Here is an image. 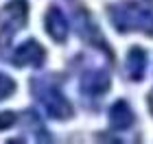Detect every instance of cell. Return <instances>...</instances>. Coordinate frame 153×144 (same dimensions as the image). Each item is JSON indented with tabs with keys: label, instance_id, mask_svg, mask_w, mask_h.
I'll list each match as a JSON object with an SVG mask.
<instances>
[{
	"label": "cell",
	"instance_id": "cell-1",
	"mask_svg": "<svg viewBox=\"0 0 153 144\" xmlns=\"http://www.w3.org/2000/svg\"><path fill=\"white\" fill-rule=\"evenodd\" d=\"M109 18L118 31H140L151 22V9L142 2H120L109 9Z\"/></svg>",
	"mask_w": 153,
	"mask_h": 144
},
{
	"label": "cell",
	"instance_id": "cell-2",
	"mask_svg": "<svg viewBox=\"0 0 153 144\" xmlns=\"http://www.w3.org/2000/svg\"><path fill=\"white\" fill-rule=\"evenodd\" d=\"M37 100L44 107V112L55 120H68L72 116V105L68 98L53 85H39L37 90Z\"/></svg>",
	"mask_w": 153,
	"mask_h": 144
},
{
	"label": "cell",
	"instance_id": "cell-3",
	"mask_svg": "<svg viewBox=\"0 0 153 144\" xmlns=\"http://www.w3.org/2000/svg\"><path fill=\"white\" fill-rule=\"evenodd\" d=\"M29 18V2L26 0H9L0 9V31L4 35H13L20 29H24Z\"/></svg>",
	"mask_w": 153,
	"mask_h": 144
},
{
	"label": "cell",
	"instance_id": "cell-4",
	"mask_svg": "<svg viewBox=\"0 0 153 144\" xmlns=\"http://www.w3.org/2000/svg\"><path fill=\"white\" fill-rule=\"evenodd\" d=\"M44 57H46V50L44 46L35 39H26L22 46L16 48L13 52V64L18 68H24V66H42L44 64Z\"/></svg>",
	"mask_w": 153,
	"mask_h": 144
},
{
	"label": "cell",
	"instance_id": "cell-5",
	"mask_svg": "<svg viewBox=\"0 0 153 144\" xmlns=\"http://www.w3.org/2000/svg\"><path fill=\"white\" fill-rule=\"evenodd\" d=\"M44 29L46 33L51 35V39H55V42H66L68 37V20L64 16V11L59 9V7H51V9L46 11L44 16Z\"/></svg>",
	"mask_w": 153,
	"mask_h": 144
},
{
	"label": "cell",
	"instance_id": "cell-6",
	"mask_svg": "<svg viewBox=\"0 0 153 144\" xmlns=\"http://www.w3.org/2000/svg\"><path fill=\"white\" fill-rule=\"evenodd\" d=\"M134 122V112H131L127 100H116L112 109H109V125L116 131H125V129L131 127Z\"/></svg>",
	"mask_w": 153,
	"mask_h": 144
},
{
	"label": "cell",
	"instance_id": "cell-7",
	"mask_svg": "<svg viewBox=\"0 0 153 144\" xmlns=\"http://www.w3.org/2000/svg\"><path fill=\"white\" fill-rule=\"evenodd\" d=\"M127 74L131 81H142L144 79V70H147V52L140 46L129 48L127 52Z\"/></svg>",
	"mask_w": 153,
	"mask_h": 144
},
{
	"label": "cell",
	"instance_id": "cell-8",
	"mask_svg": "<svg viewBox=\"0 0 153 144\" xmlns=\"http://www.w3.org/2000/svg\"><path fill=\"white\" fill-rule=\"evenodd\" d=\"M81 87L90 96H103L109 90V77L105 72H88L81 79Z\"/></svg>",
	"mask_w": 153,
	"mask_h": 144
},
{
	"label": "cell",
	"instance_id": "cell-9",
	"mask_svg": "<svg viewBox=\"0 0 153 144\" xmlns=\"http://www.w3.org/2000/svg\"><path fill=\"white\" fill-rule=\"evenodd\" d=\"M13 92H16V81L11 77H7L4 72H0V100L9 98Z\"/></svg>",
	"mask_w": 153,
	"mask_h": 144
},
{
	"label": "cell",
	"instance_id": "cell-10",
	"mask_svg": "<svg viewBox=\"0 0 153 144\" xmlns=\"http://www.w3.org/2000/svg\"><path fill=\"white\" fill-rule=\"evenodd\" d=\"M18 116L13 112H0V131H7V129H11L16 125Z\"/></svg>",
	"mask_w": 153,
	"mask_h": 144
},
{
	"label": "cell",
	"instance_id": "cell-11",
	"mask_svg": "<svg viewBox=\"0 0 153 144\" xmlns=\"http://www.w3.org/2000/svg\"><path fill=\"white\" fill-rule=\"evenodd\" d=\"M147 105H149V112H151V116H153V90H151L149 96H147Z\"/></svg>",
	"mask_w": 153,
	"mask_h": 144
}]
</instances>
